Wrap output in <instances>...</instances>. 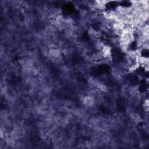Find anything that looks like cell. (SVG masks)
<instances>
[{
  "mask_svg": "<svg viewBox=\"0 0 149 149\" xmlns=\"http://www.w3.org/2000/svg\"><path fill=\"white\" fill-rule=\"evenodd\" d=\"M97 88L101 92H106L107 90V87L106 85L103 84L102 83H98L97 84Z\"/></svg>",
  "mask_w": 149,
  "mask_h": 149,
  "instance_id": "cell-5",
  "label": "cell"
},
{
  "mask_svg": "<svg viewBox=\"0 0 149 149\" xmlns=\"http://www.w3.org/2000/svg\"><path fill=\"white\" fill-rule=\"evenodd\" d=\"M88 35L93 39H98L101 37V33L94 28H90L88 29Z\"/></svg>",
  "mask_w": 149,
  "mask_h": 149,
  "instance_id": "cell-3",
  "label": "cell"
},
{
  "mask_svg": "<svg viewBox=\"0 0 149 149\" xmlns=\"http://www.w3.org/2000/svg\"><path fill=\"white\" fill-rule=\"evenodd\" d=\"M92 59L95 61H101L104 60V57L102 53L100 51H95L92 55Z\"/></svg>",
  "mask_w": 149,
  "mask_h": 149,
  "instance_id": "cell-2",
  "label": "cell"
},
{
  "mask_svg": "<svg viewBox=\"0 0 149 149\" xmlns=\"http://www.w3.org/2000/svg\"><path fill=\"white\" fill-rule=\"evenodd\" d=\"M104 58H112V47L107 44H105L102 50H101Z\"/></svg>",
  "mask_w": 149,
  "mask_h": 149,
  "instance_id": "cell-1",
  "label": "cell"
},
{
  "mask_svg": "<svg viewBox=\"0 0 149 149\" xmlns=\"http://www.w3.org/2000/svg\"><path fill=\"white\" fill-rule=\"evenodd\" d=\"M82 102L86 106H90L94 104V98L90 96H86L82 98Z\"/></svg>",
  "mask_w": 149,
  "mask_h": 149,
  "instance_id": "cell-4",
  "label": "cell"
}]
</instances>
